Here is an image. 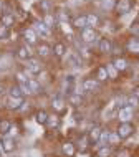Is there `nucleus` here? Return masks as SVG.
Returning a JSON list of instances; mask_svg holds the SVG:
<instances>
[{
	"mask_svg": "<svg viewBox=\"0 0 139 157\" xmlns=\"http://www.w3.org/2000/svg\"><path fill=\"white\" fill-rule=\"evenodd\" d=\"M63 152H65V154L68 155V157H71V155L75 154V146H73L71 142H66V144H63Z\"/></svg>",
	"mask_w": 139,
	"mask_h": 157,
	"instance_id": "c756f323",
	"label": "nucleus"
},
{
	"mask_svg": "<svg viewBox=\"0 0 139 157\" xmlns=\"http://www.w3.org/2000/svg\"><path fill=\"white\" fill-rule=\"evenodd\" d=\"M116 132L119 134V137H121V139H126V137H129V136L134 132V126L131 124V122H123V124L118 127Z\"/></svg>",
	"mask_w": 139,
	"mask_h": 157,
	"instance_id": "f03ea898",
	"label": "nucleus"
},
{
	"mask_svg": "<svg viewBox=\"0 0 139 157\" xmlns=\"http://www.w3.org/2000/svg\"><path fill=\"white\" fill-rule=\"evenodd\" d=\"M14 23H15V17L12 13H3L2 15V25H5L7 28H10Z\"/></svg>",
	"mask_w": 139,
	"mask_h": 157,
	"instance_id": "dca6fc26",
	"label": "nucleus"
},
{
	"mask_svg": "<svg viewBox=\"0 0 139 157\" xmlns=\"http://www.w3.org/2000/svg\"><path fill=\"white\" fill-rule=\"evenodd\" d=\"M10 122H8V121H0V132H2V134H7L8 132V131H10Z\"/></svg>",
	"mask_w": 139,
	"mask_h": 157,
	"instance_id": "473e14b6",
	"label": "nucleus"
},
{
	"mask_svg": "<svg viewBox=\"0 0 139 157\" xmlns=\"http://www.w3.org/2000/svg\"><path fill=\"white\" fill-rule=\"evenodd\" d=\"M81 40L85 41V43L91 45V43H95V41L98 40V35H96V32L93 30V28H85L83 33H81Z\"/></svg>",
	"mask_w": 139,
	"mask_h": 157,
	"instance_id": "20e7f679",
	"label": "nucleus"
},
{
	"mask_svg": "<svg viewBox=\"0 0 139 157\" xmlns=\"http://www.w3.org/2000/svg\"><path fill=\"white\" fill-rule=\"evenodd\" d=\"M35 119H37V122H40V124H46V121H48V116H46L45 111H40V113H37Z\"/></svg>",
	"mask_w": 139,
	"mask_h": 157,
	"instance_id": "2f4dec72",
	"label": "nucleus"
},
{
	"mask_svg": "<svg viewBox=\"0 0 139 157\" xmlns=\"http://www.w3.org/2000/svg\"><path fill=\"white\" fill-rule=\"evenodd\" d=\"M66 61L73 66H79L81 65V56H79V53H70L68 58H66Z\"/></svg>",
	"mask_w": 139,
	"mask_h": 157,
	"instance_id": "2eb2a0df",
	"label": "nucleus"
},
{
	"mask_svg": "<svg viewBox=\"0 0 139 157\" xmlns=\"http://www.w3.org/2000/svg\"><path fill=\"white\" fill-rule=\"evenodd\" d=\"M119 141H121L119 134H118V132H111V136H109V144H118Z\"/></svg>",
	"mask_w": 139,
	"mask_h": 157,
	"instance_id": "e433bc0d",
	"label": "nucleus"
},
{
	"mask_svg": "<svg viewBox=\"0 0 139 157\" xmlns=\"http://www.w3.org/2000/svg\"><path fill=\"white\" fill-rule=\"evenodd\" d=\"M109 136H111V132H109L108 129H104L103 132H101V136H99V141H98V144L101 147L103 146H106V144H109Z\"/></svg>",
	"mask_w": 139,
	"mask_h": 157,
	"instance_id": "412c9836",
	"label": "nucleus"
},
{
	"mask_svg": "<svg viewBox=\"0 0 139 157\" xmlns=\"http://www.w3.org/2000/svg\"><path fill=\"white\" fill-rule=\"evenodd\" d=\"M101 132H103V129H101L99 126H93L90 129V132H88V139H90L91 142H98Z\"/></svg>",
	"mask_w": 139,
	"mask_h": 157,
	"instance_id": "1a4fd4ad",
	"label": "nucleus"
},
{
	"mask_svg": "<svg viewBox=\"0 0 139 157\" xmlns=\"http://www.w3.org/2000/svg\"><path fill=\"white\" fill-rule=\"evenodd\" d=\"M106 70H108V75H109V78H111V79H114L116 76H118V73H119V71L116 70V66L113 65V63H109V65H106Z\"/></svg>",
	"mask_w": 139,
	"mask_h": 157,
	"instance_id": "7c9ffc66",
	"label": "nucleus"
},
{
	"mask_svg": "<svg viewBox=\"0 0 139 157\" xmlns=\"http://www.w3.org/2000/svg\"><path fill=\"white\" fill-rule=\"evenodd\" d=\"M96 78H98V81H104V79L109 78L106 66H99V68H98V71H96Z\"/></svg>",
	"mask_w": 139,
	"mask_h": 157,
	"instance_id": "f3484780",
	"label": "nucleus"
},
{
	"mask_svg": "<svg viewBox=\"0 0 139 157\" xmlns=\"http://www.w3.org/2000/svg\"><path fill=\"white\" fill-rule=\"evenodd\" d=\"M23 36H25V41L28 45H35L37 40H38V33L35 32V28H27L23 32Z\"/></svg>",
	"mask_w": 139,
	"mask_h": 157,
	"instance_id": "423d86ee",
	"label": "nucleus"
},
{
	"mask_svg": "<svg viewBox=\"0 0 139 157\" xmlns=\"http://www.w3.org/2000/svg\"><path fill=\"white\" fill-rule=\"evenodd\" d=\"M56 18L60 20L61 23H66L68 22V18H70V13H68V10H60L56 13Z\"/></svg>",
	"mask_w": 139,
	"mask_h": 157,
	"instance_id": "c85d7f7f",
	"label": "nucleus"
},
{
	"mask_svg": "<svg viewBox=\"0 0 139 157\" xmlns=\"http://www.w3.org/2000/svg\"><path fill=\"white\" fill-rule=\"evenodd\" d=\"M113 65L116 66L118 71H124L126 68H128V61H126L124 58H116V60L113 61Z\"/></svg>",
	"mask_w": 139,
	"mask_h": 157,
	"instance_id": "aec40b11",
	"label": "nucleus"
},
{
	"mask_svg": "<svg viewBox=\"0 0 139 157\" xmlns=\"http://www.w3.org/2000/svg\"><path fill=\"white\" fill-rule=\"evenodd\" d=\"M68 99H70V103L73 104V106H79V104L83 103V98L79 96L78 93H73V94H70V98H68Z\"/></svg>",
	"mask_w": 139,
	"mask_h": 157,
	"instance_id": "393cba45",
	"label": "nucleus"
},
{
	"mask_svg": "<svg viewBox=\"0 0 139 157\" xmlns=\"http://www.w3.org/2000/svg\"><path fill=\"white\" fill-rule=\"evenodd\" d=\"M35 32L38 33L40 36H43V38H48L50 36V27H46V25L43 22H38V23H35Z\"/></svg>",
	"mask_w": 139,
	"mask_h": 157,
	"instance_id": "6e6552de",
	"label": "nucleus"
},
{
	"mask_svg": "<svg viewBox=\"0 0 139 157\" xmlns=\"http://www.w3.org/2000/svg\"><path fill=\"white\" fill-rule=\"evenodd\" d=\"M86 18H88V28H95L96 25L99 23V18H98V15H95V13H90V15H86Z\"/></svg>",
	"mask_w": 139,
	"mask_h": 157,
	"instance_id": "b1692460",
	"label": "nucleus"
},
{
	"mask_svg": "<svg viewBox=\"0 0 139 157\" xmlns=\"http://www.w3.org/2000/svg\"><path fill=\"white\" fill-rule=\"evenodd\" d=\"M7 134L10 136V137H12V136H17V127H14V126H12V127H10V131H8Z\"/></svg>",
	"mask_w": 139,
	"mask_h": 157,
	"instance_id": "37998d69",
	"label": "nucleus"
},
{
	"mask_svg": "<svg viewBox=\"0 0 139 157\" xmlns=\"http://www.w3.org/2000/svg\"><path fill=\"white\" fill-rule=\"evenodd\" d=\"M52 106H53V109H56V111H61V109L65 108V101H63L60 96H55L53 101H52Z\"/></svg>",
	"mask_w": 139,
	"mask_h": 157,
	"instance_id": "4be33fe9",
	"label": "nucleus"
},
{
	"mask_svg": "<svg viewBox=\"0 0 139 157\" xmlns=\"http://www.w3.org/2000/svg\"><path fill=\"white\" fill-rule=\"evenodd\" d=\"M61 28H63V32H65L66 35H70V36H71V30H70L68 23H61Z\"/></svg>",
	"mask_w": 139,
	"mask_h": 157,
	"instance_id": "79ce46f5",
	"label": "nucleus"
},
{
	"mask_svg": "<svg viewBox=\"0 0 139 157\" xmlns=\"http://www.w3.org/2000/svg\"><path fill=\"white\" fill-rule=\"evenodd\" d=\"M111 50H113L111 41H109L108 38H103V40L99 41V52L101 53H111Z\"/></svg>",
	"mask_w": 139,
	"mask_h": 157,
	"instance_id": "4468645a",
	"label": "nucleus"
},
{
	"mask_svg": "<svg viewBox=\"0 0 139 157\" xmlns=\"http://www.w3.org/2000/svg\"><path fill=\"white\" fill-rule=\"evenodd\" d=\"M79 56H83V58H86V60H88V58L91 56V55H90V50L85 48V46H83V48H79Z\"/></svg>",
	"mask_w": 139,
	"mask_h": 157,
	"instance_id": "a19ab883",
	"label": "nucleus"
},
{
	"mask_svg": "<svg viewBox=\"0 0 139 157\" xmlns=\"http://www.w3.org/2000/svg\"><path fill=\"white\" fill-rule=\"evenodd\" d=\"M55 22H56V18H55L52 13H45V17H43V23L46 25V27L52 28L53 25H55Z\"/></svg>",
	"mask_w": 139,
	"mask_h": 157,
	"instance_id": "cd10ccee",
	"label": "nucleus"
},
{
	"mask_svg": "<svg viewBox=\"0 0 139 157\" xmlns=\"http://www.w3.org/2000/svg\"><path fill=\"white\" fill-rule=\"evenodd\" d=\"M73 27L78 28V30H85V28H88V18H86V15L76 17V18L73 20Z\"/></svg>",
	"mask_w": 139,
	"mask_h": 157,
	"instance_id": "9d476101",
	"label": "nucleus"
},
{
	"mask_svg": "<svg viewBox=\"0 0 139 157\" xmlns=\"http://www.w3.org/2000/svg\"><path fill=\"white\" fill-rule=\"evenodd\" d=\"M128 50L131 53H139V40L137 38H131L128 41Z\"/></svg>",
	"mask_w": 139,
	"mask_h": 157,
	"instance_id": "a211bd4d",
	"label": "nucleus"
},
{
	"mask_svg": "<svg viewBox=\"0 0 139 157\" xmlns=\"http://www.w3.org/2000/svg\"><path fill=\"white\" fill-rule=\"evenodd\" d=\"M23 94H25V93L22 91V88H20V86H12L10 88V96L12 98H23Z\"/></svg>",
	"mask_w": 139,
	"mask_h": 157,
	"instance_id": "a878e982",
	"label": "nucleus"
},
{
	"mask_svg": "<svg viewBox=\"0 0 139 157\" xmlns=\"http://www.w3.org/2000/svg\"><path fill=\"white\" fill-rule=\"evenodd\" d=\"M8 36V28L5 25H0V40H3V38Z\"/></svg>",
	"mask_w": 139,
	"mask_h": 157,
	"instance_id": "4c0bfd02",
	"label": "nucleus"
},
{
	"mask_svg": "<svg viewBox=\"0 0 139 157\" xmlns=\"http://www.w3.org/2000/svg\"><path fill=\"white\" fill-rule=\"evenodd\" d=\"M116 117L121 121V124L123 122H129L134 117V108H131V106H124V108H119L116 113Z\"/></svg>",
	"mask_w": 139,
	"mask_h": 157,
	"instance_id": "f257e3e1",
	"label": "nucleus"
},
{
	"mask_svg": "<svg viewBox=\"0 0 139 157\" xmlns=\"http://www.w3.org/2000/svg\"><path fill=\"white\" fill-rule=\"evenodd\" d=\"M22 104L23 103V98H12L8 96V108L10 109H22Z\"/></svg>",
	"mask_w": 139,
	"mask_h": 157,
	"instance_id": "f8f14e48",
	"label": "nucleus"
},
{
	"mask_svg": "<svg viewBox=\"0 0 139 157\" xmlns=\"http://www.w3.org/2000/svg\"><path fill=\"white\" fill-rule=\"evenodd\" d=\"M46 124H48L50 127H56V126H58V119H56V116H52V117H48V121H46Z\"/></svg>",
	"mask_w": 139,
	"mask_h": 157,
	"instance_id": "ea45409f",
	"label": "nucleus"
},
{
	"mask_svg": "<svg viewBox=\"0 0 139 157\" xmlns=\"http://www.w3.org/2000/svg\"><path fill=\"white\" fill-rule=\"evenodd\" d=\"M0 146H2V149L3 152H12L14 151V147H15V141H14V137H10V136H3L2 139H0Z\"/></svg>",
	"mask_w": 139,
	"mask_h": 157,
	"instance_id": "39448f33",
	"label": "nucleus"
},
{
	"mask_svg": "<svg viewBox=\"0 0 139 157\" xmlns=\"http://www.w3.org/2000/svg\"><path fill=\"white\" fill-rule=\"evenodd\" d=\"M30 55H32V52H30V48L28 46H20L18 50H17V56L20 58V60H30Z\"/></svg>",
	"mask_w": 139,
	"mask_h": 157,
	"instance_id": "ddd939ff",
	"label": "nucleus"
},
{
	"mask_svg": "<svg viewBox=\"0 0 139 157\" xmlns=\"http://www.w3.org/2000/svg\"><path fill=\"white\" fill-rule=\"evenodd\" d=\"M65 52H66V46L63 45V43H56V45H55L53 53L56 55V56H63V55H65Z\"/></svg>",
	"mask_w": 139,
	"mask_h": 157,
	"instance_id": "bb28decb",
	"label": "nucleus"
},
{
	"mask_svg": "<svg viewBox=\"0 0 139 157\" xmlns=\"http://www.w3.org/2000/svg\"><path fill=\"white\" fill-rule=\"evenodd\" d=\"M17 79H18V83H20V84H27L28 81H30V79H28L23 73H18V75H17Z\"/></svg>",
	"mask_w": 139,
	"mask_h": 157,
	"instance_id": "58836bf2",
	"label": "nucleus"
},
{
	"mask_svg": "<svg viewBox=\"0 0 139 157\" xmlns=\"http://www.w3.org/2000/svg\"><path fill=\"white\" fill-rule=\"evenodd\" d=\"M0 94H2V86H0Z\"/></svg>",
	"mask_w": 139,
	"mask_h": 157,
	"instance_id": "49530a36",
	"label": "nucleus"
},
{
	"mask_svg": "<svg viewBox=\"0 0 139 157\" xmlns=\"http://www.w3.org/2000/svg\"><path fill=\"white\" fill-rule=\"evenodd\" d=\"M139 104V99H137V98L136 96H128V106H131V108H136V106Z\"/></svg>",
	"mask_w": 139,
	"mask_h": 157,
	"instance_id": "c9c22d12",
	"label": "nucleus"
},
{
	"mask_svg": "<svg viewBox=\"0 0 139 157\" xmlns=\"http://www.w3.org/2000/svg\"><path fill=\"white\" fill-rule=\"evenodd\" d=\"M133 94H134V96H136V98H137V99H139V86H137V88H134V91H133Z\"/></svg>",
	"mask_w": 139,
	"mask_h": 157,
	"instance_id": "a18cd8bd",
	"label": "nucleus"
},
{
	"mask_svg": "<svg viewBox=\"0 0 139 157\" xmlns=\"http://www.w3.org/2000/svg\"><path fill=\"white\" fill-rule=\"evenodd\" d=\"M109 155H111V149H109V147H106V146H103V147L98 151V157H109Z\"/></svg>",
	"mask_w": 139,
	"mask_h": 157,
	"instance_id": "72a5a7b5",
	"label": "nucleus"
},
{
	"mask_svg": "<svg viewBox=\"0 0 139 157\" xmlns=\"http://www.w3.org/2000/svg\"><path fill=\"white\" fill-rule=\"evenodd\" d=\"M86 141H88L86 137H85V139H81V151H83V149H86Z\"/></svg>",
	"mask_w": 139,
	"mask_h": 157,
	"instance_id": "c03bdc74",
	"label": "nucleus"
},
{
	"mask_svg": "<svg viewBox=\"0 0 139 157\" xmlns=\"http://www.w3.org/2000/svg\"><path fill=\"white\" fill-rule=\"evenodd\" d=\"M38 5H40L41 12H45V13H48V12H50V2H48V0H40Z\"/></svg>",
	"mask_w": 139,
	"mask_h": 157,
	"instance_id": "f704fd0d",
	"label": "nucleus"
},
{
	"mask_svg": "<svg viewBox=\"0 0 139 157\" xmlns=\"http://www.w3.org/2000/svg\"><path fill=\"white\" fill-rule=\"evenodd\" d=\"M28 84V90H30V94H37V93H40V83L35 81V79H30V81L27 83Z\"/></svg>",
	"mask_w": 139,
	"mask_h": 157,
	"instance_id": "6ab92c4d",
	"label": "nucleus"
},
{
	"mask_svg": "<svg viewBox=\"0 0 139 157\" xmlns=\"http://www.w3.org/2000/svg\"><path fill=\"white\" fill-rule=\"evenodd\" d=\"M25 68H27V71H28V73H32V75H37V73H40V71H41L40 61L35 60V58H30V60L25 61Z\"/></svg>",
	"mask_w": 139,
	"mask_h": 157,
	"instance_id": "7ed1b4c3",
	"label": "nucleus"
},
{
	"mask_svg": "<svg viewBox=\"0 0 139 157\" xmlns=\"http://www.w3.org/2000/svg\"><path fill=\"white\" fill-rule=\"evenodd\" d=\"M99 88V81L98 79H85L83 81V90L85 91H95V90H98Z\"/></svg>",
	"mask_w": 139,
	"mask_h": 157,
	"instance_id": "9b49d317",
	"label": "nucleus"
},
{
	"mask_svg": "<svg viewBox=\"0 0 139 157\" xmlns=\"http://www.w3.org/2000/svg\"><path fill=\"white\" fill-rule=\"evenodd\" d=\"M50 52H52V50H50V46L46 45V43H40V45H38V50H37V53H38L40 56H43V58L48 56Z\"/></svg>",
	"mask_w": 139,
	"mask_h": 157,
	"instance_id": "5701e85b",
	"label": "nucleus"
},
{
	"mask_svg": "<svg viewBox=\"0 0 139 157\" xmlns=\"http://www.w3.org/2000/svg\"><path fill=\"white\" fill-rule=\"evenodd\" d=\"M133 3L131 0H118L116 2V10L119 12V13H128L129 10H131Z\"/></svg>",
	"mask_w": 139,
	"mask_h": 157,
	"instance_id": "0eeeda50",
	"label": "nucleus"
}]
</instances>
